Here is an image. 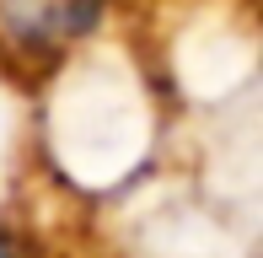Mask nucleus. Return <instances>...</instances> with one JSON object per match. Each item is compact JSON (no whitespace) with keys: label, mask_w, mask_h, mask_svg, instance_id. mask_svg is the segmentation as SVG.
Masks as SVG:
<instances>
[{"label":"nucleus","mask_w":263,"mask_h":258,"mask_svg":"<svg viewBox=\"0 0 263 258\" xmlns=\"http://www.w3.org/2000/svg\"><path fill=\"white\" fill-rule=\"evenodd\" d=\"M102 0H0V16L22 32V38L38 43H65L76 32H86L97 22Z\"/></svg>","instance_id":"obj_1"},{"label":"nucleus","mask_w":263,"mask_h":258,"mask_svg":"<svg viewBox=\"0 0 263 258\" xmlns=\"http://www.w3.org/2000/svg\"><path fill=\"white\" fill-rule=\"evenodd\" d=\"M0 258H11V242H6V237H0Z\"/></svg>","instance_id":"obj_2"}]
</instances>
